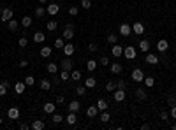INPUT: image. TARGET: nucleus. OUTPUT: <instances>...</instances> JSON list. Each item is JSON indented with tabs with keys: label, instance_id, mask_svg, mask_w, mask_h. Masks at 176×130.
I'll return each mask as SVG.
<instances>
[{
	"label": "nucleus",
	"instance_id": "nucleus-8",
	"mask_svg": "<svg viewBox=\"0 0 176 130\" xmlns=\"http://www.w3.org/2000/svg\"><path fill=\"white\" fill-rule=\"evenodd\" d=\"M144 62L150 63V65H157V63H159V56H157V55H153V53H148L146 58H144Z\"/></svg>",
	"mask_w": 176,
	"mask_h": 130
},
{
	"label": "nucleus",
	"instance_id": "nucleus-28",
	"mask_svg": "<svg viewBox=\"0 0 176 130\" xmlns=\"http://www.w3.org/2000/svg\"><path fill=\"white\" fill-rule=\"evenodd\" d=\"M7 28H9L11 32H16V30H18V21H16V19H9V21H7Z\"/></svg>",
	"mask_w": 176,
	"mask_h": 130
},
{
	"label": "nucleus",
	"instance_id": "nucleus-15",
	"mask_svg": "<svg viewBox=\"0 0 176 130\" xmlns=\"http://www.w3.org/2000/svg\"><path fill=\"white\" fill-rule=\"evenodd\" d=\"M46 11H48V14L55 16V14H58V11H60V5H58V4H50V5L46 7Z\"/></svg>",
	"mask_w": 176,
	"mask_h": 130
},
{
	"label": "nucleus",
	"instance_id": "nucleus-10",
	"mask_svg": "<svg viewBox=\"0 0 176 130\" xmlns=\"http://www.w3.org/2000/svg\"><path fill=\"white\" fill-rule=\"evenodd\" d=\"M25 88H27V84H25V81H18L16 84H14V92L18 93V95H21L25 92Z\"/></svg>",
	"mask_w": 176,
	"mask_h": 130
},
{
	"label": "nucleus",
	"instance_id": "nucleus-51",
	"mask_svg": "<svg viewBox=\"0 0 176 130\" xmlns=\"http://www.w3.org/2000/svg\"><path fill=\"white\" fill-rule=\"evenodd\" d=\"M97 49H99V48H97V44H95V42L88 44V51H92V53H94V51H97Z\"/></svg>",
	"mask_w": 176,
	"mask_h": 130
},
{
	"label": "nucleus",
	"instance_id": "nucleus-34",
	"mask_svg": "<svg viewBox=\"0 0 176 130\" xmlns=\"http://www.w3.org/2000/svg\"><path fill=\"white\" fill-rule=\"evenodd\" d=\"M116 90V83L115 81H107L106 83V92H115Z\"/></svg>",
	"mask_w": 176,
	"mask_h": 130
},
{
	"label": "nucleus",
	"instance_id": "nucleus-41",
	"mask_svg": "<svg viewBox=\"0 0 176 130\" xmlns=\"http://www.w3.org/2000/svg\"><path fill=\"white\" fill-rule=\"evenodd\" d=\"M100 120H102V123H107L109 120H111V114H109L107 111H102V114H100Z\"/></svg>",
	"mask_w": 176,
	"mask_h": 130
},
{
	"label": "nucleus",
	"instance_id": "nucleus-3",
	"mask_svg": "<svg viewBox=\"0 0 176 130\" xmlns=\"http://www.w3.org/2000/svg\"><path fill=\"white\" fill-rule=\"evenodd\" d=\"M130 34H132V27H130L129 23H122V25H120V35L129 37Z\"/></svg>",
	"mask_w": 176,
	"mask_h": 130
},
{
	"label": "nucleus",
	"instance_id": "nucleus-63",
	"mask_svg": "<svg viewBox=\"0 0 176 130\" xmlns=\"http://www.w3.org/2000/svg\"><path fill=\"white\" fill-rule=\"evenodd\" d=\"M0 12H2V9H0Z\"/></svg>",
	"mask_w": 176,
	"mask_h": 130
},
{
	"label": "nucleus",
	"instance_id": "nucleus-58",
	"mask_svg": "<svg viewBox=\"0 0 176 130\" xmlns=\"http://www.w3.org/2000/svg\"><path fill=\"white\" fill-rule=\"evenodd\" d=\"M27 65H28V62H27V60H21V62H19V67H21V69H25Z\"/></svg>",
	"mask_w": 176,
	"mask_h": 130
},
{
	"label": "nucleus",
	"instance_id": "nucleus-42",
	"mask_svg": "<svg viewBox=\"0 0 176 130\" xmlns=\"http://www.w3.org/2000/svg\"><path fill=\"white\" fill-rule=\"evenodd\" d=\"M60 79H62V81L71 79V72H69V70H62V72H60Z\"/></svg>",
	"mask_w": 176,
	"mask_h": 130
},
{
	"label": "nucleus",
	"instance_id": "nucleus-24",
	"mask_svg": "<svg viewBox=\"0 0 176 130\" xmlns=\"http://www.w3.org/2000/svg\"><path fill=\"white\" fill-rule=\"evenodd\" d=\"M44 40H46V34H42V32L34 34V42H44Z\"/></svg>",
	"mask_w": 176,
	"mask_h": 130
},
{
	"label": "nucleus",
	"instance_id": "nucleus-62",
	"mask_svg": "<svg viewBox=\"0 0 176 130\" xmlns=\"http://www.w3.org/2000/svg\"><path fill=\"white\" fill-rule=\"evenodd\" d=\"M0 77H2V70H0Z\"/></svg>",
	"mask_w": 176,
	"mask_h": 130
},
{
	"label": "nucleus",
	"instance_id": "nucleus-21",
	"mask_svg": "<svg viewBox=\"0 0 176 130\" xmlns=\"http://www.w3.org/2000/svg\"><path fill=\"white\" fill-rule=\"evenodd\" d=\"M97 113H99L97 105H90V107L86 109V116H90V118H95V116H97Z\"/></svg>",
	"mask_w": 176,
	"mask_h": 130
},
{
	"label": "nucleus",
	"instance_id": "nucleus-56",
	"mask_svg": "<svg viewBox=\"0 0 176 130\" xmlns=\"http://www.w3.org/2000/svg\"><path fill=\"white\" fill-rule=\"evenodd\" d=\"M63 102H65L63 95H58V97H56V104H63Z\"/></svg>",
	"mask_w": 176,
	"mask_h": 130
},
{
	"label": "nucleus",
	"instance_id": "nucleus-26",
	"mask_svg": "<svg viewBox=\"0 0 176 130\" xmlns=\"http://www.w3.org/2000/svg\"><path fill=\"white\" fill-rule=\"evenodd\" d=\"M79 107H81V104H79L78 100H72V102L69 104V111H72V113H78V111H79Z\"/></svg>",
	"mask_w": 176,
	"mask_h": 130
},
{
	"label": "nucleus",
	"instance_id": "nucleus-29",
	"mask_svg": "<svg viewBox=\"0 0 176 130\" xmlns=\"http://www.w3.org/2000/svg\"><path fill=\"white\" fill-rule=\"evenodd\" d=\"M136 97H138L139 100H144V99H146V90H144V88H136Z\"/></svg>",
	"mask_w": 176,
	"mask_h": 130
},
{
	"label": "nucleus",
	"instance_id": "nucleus-54",
	"mask_svg": "<svg viewBox=\"0 0 176 130\" xmlns=\"http://www.w3.org/2000/svg\"><path fill=\"white\" fill-rule=\"evenodd\" d=\"M167 104H169L171 107H173V105H176V97H173V95H171V97L167 99Z\"/></svg>",
	"mask_w": 176,
	"mask_h": 130
},
{
	"label": "nucleus",
	"instance_id": "nucleus-6",
	"mask_svg": "<svg viewBox=\"0 0 176 130\" xmlns=\"http://www.w3.org/2000/svg\"><path fill=\"white\" fill-rule=\"evenodd\" d=\"M42 109H44V113H46V114H53L55 109H56V104H53V102H46Z\"/></svg>",
	"mask_w": 176,
	"mask_h": 130
},
{
	"label": "nucleus",
	"instance_id": "nucleus-7",
	"mask_svg": "<svg viewBox=\"0 0 176 130\" xmlns=\"http://www.w3.org/2000/svg\"><path fill=\"white\" fill-rule=\"evenodd\" d=\"M111 55H113V56H116V58L123 55V48L118 44V42H116V44H113V48H111Z\"/></svg>",
	"mask_w": 176,
	"mask_h": 130
},
{
	"label": "nucleus",
	"instance_id": "nucleus-52",
	"mask_svg": "<svg viewBox=\"0 0 176 130\" xmlns=\"http://www.w3.org/2000/svg\"><path fill=\"white\" fill-rule=\"evenodd\" d=\"M60 81H62V79H60L58 76H53V79H51V84H55V86H58V84H60Z\"/></svg>",
	"mask_w": 176,
	"mask_h": 130
},
{
	"label": "nucleus",
	"instance_id": "nucleus-35",
	"mask_svg": "<svg viewBox=\"0 0 176 130\" xmlns=\"http://www.w3.org/2000/svg\"><path fill=\"white\" fill-rule=\"evenodd\" d=\"M51 120H53V123H55V125H58V123H62L63 116H62V114H58V113H53V114H51Z\"/></svg>",
	"mask_w": 176,
	"mask_h": 130
},
{
	"label": "nucleus",
	"instance_id": "nucleus-45",
	"mask_svg": "<svg viewBox=\"0 0 176 130\" xmlns=\"http://www.w3.org/2000/svg\"><path fill=\"white\" fill-rule=\"evenodd\" d=\"M34 83H35L34 76H27V77H25V84H27V86H34Z\"/></svg>",
	"mask_w": 176,
	"mask_h": 130
},
{
	"label": "nucleus",
	"instance_id": "nucleus-16",
	"mask_svg": "<svg viewBox=\"0 0 176 130\" xmlns=\"http://www.w3.org/2000/svg\"><path fill=\"white\" fill-rule=\"evenodd\" d=\"M113 99H115V102H123V100H125V90H118V88H116Z\"/></svg>",
	"mask_w": 176,
	"mask_h": 130
},
{
	"label": "nucleus",
	"instance_id": "nucleus-14",
	"mask_svg": "<svg viewBox=\"0 0 176 130\" xmlns=\"http://www.w3.org/2000/svg\"><path fill=\"white\" fill-rule=\"evenodd\" d=\"M139 49L143 51V53H148L150 51V40H146V39H143V40H139Z\"/></svg>",
	"mask_w": 176,
	"mask_h": 130
},
{
	"label": "nucleus",
	"instance_id": "nucleus-17",
	"mask_svg": "<svg viewBox=\"0 0 176 130\" xmlns=\"http://www.w3.org/2000/svg\"><path fill=\"white\" fill-rule=\"evenodd\" d=\"M132 32H134L136 35H141V34L144 32V27H143V23H139V21H138V23H134V25H132Z\"/></svg>",
	"mask_w": 176,
	"mask_h": 130
},
{
	"label": "nucleus",
	"instance_id": "nucleus-2",
	"mask_svg": "<svg viewBox=\"0 0 176 130\" xmlns=\"http://www.w3.org/2000/svg\"><path fill=\"white\" fill-rule=\"evenodd\" d=\"M74 37V25L72 23H67L65 25V30H63V39L65 40H71Z\"/></svg>",
	"mask_w": 176,
	"mask_h": 130
},
{
	"label": "nucleus",
	"instance_id": "nucleus-43",
	"mask_svg": "<svg viewBox=\"0 0 176 130\" xmlns=\"http://www.w3.org/2000/svg\"><path fill=\"white\" fill-rule=\"evenodd\" d=\"M116 88H118V90H125V88H127V83H125L123 79H118V81H116Z\"/></svg>",
	"mask_w": 176,
	"mask_h": 130
},
{
	"label": "nucleus",
	"instance_id": "nucleus-33",
	"mask_svg": "<svg viewBox=\"0 0 176 130\" xmlns=\"http://www.w3.org/2000/svg\"><path fill=\"white\" fill-rule=\"evenodd\" d=\"M56 27H58V23H56V21H55V19H50V21H48V23H46V28H48L50 32H53V30H56Z\"/></svg>",
	"mask_w": 176,
	"mask_h": 130
},
{
	"label": "nucleus",
	"instance_id": "nucleus-9",
	"mask_svg": "<svg viewBox=\"0 0 176 130\" xmlns=\"http://www.w3.org/2000/svg\"><path fill=\"white\" fill-rule=\"evenodd\" d=\"M0 19H2V21L12 19V9H4L2 12H0Z\"/></svg>",
	"mask_w": 176,
	"mask_h": 130
},
{
	"label": "nucleus",
	"instance_id": "nucleus-13",
	"mask_svg": "<svg viewBox=\"0 0 176 130\" xmlns=\"http://www.w3.org/2000/svg\"><path fill=\"white\" fill-rule=\"evenodd\" d=\"M65 121H67V125H76V121H78V116H76V113L69 111V114L65 116Z\"/></svg>",
	"mask_w": 176,
	"mask_h": 130
},
{
	"label": "nucleus",
	"instance_id": "nucleus-18",
	"mask_svg": "<svg viewBox=\"0 0 176 130\" xmlns=\"http://www.w3.org/2000/svg\"><path fill=\"white\" fill-rule=\"evenodd\" d=\"M109 69H111V74H122V70H123V67H122L118 62L111 63V67H109Z\"/></svg>",
	"mask_w": 176,
	"mask_h": 130
},
{
	"label": "nucleus",
	"instance_id": "nucleus-48",
	"mask_svg": "<svg viewBox=\"0 0 176 130\" xmlns=\"http://www.w3.org/2000/svg\"><path fill=\"white\" fill-rule=\"evenodd\" d=\"M6 93H7V86L4 83H0V97H4Z\"/></svg>",
	"mask_w": 176,
	"mask_h": 130
},
{
	"label": "nucleus",
	"instance_id": "nucleus-31",
	"mask_svg": "<svg viewBox=\"0 0 176 130\" xmlns=\"http://www.w3.org/2000/svg\"><path fill=\"white\" fill-rule=\"evenodd\" d=\"M39 86H41V90H50V88H51V81L42 79V81L39 83Z\"/></svg>",
	"mask_w": 176,
	"mask_h": 130
},
{
	"label": "nucleus",
	"instance_id": "nucleus-50",
	"mask_svg": "<svg viewBox=\"0 0 176 130\" xmlns=\"http://www.w3.org/2000/svg\"><path fill=\"white\" fill-rule=\"evenodd\" d=\"M99 63H100V65H109V58H107V56H100Z\"/></svg>",
	"mask_w": 176,
	"mask_h": 130
},
{
	"label": "nucleus",
	"instance_id": "nucleus-49",
	"mask_svg": "<svg viewBox=\"0 0 176 130\" xmlns=\"http://www.w3.org/2000/svg\"><path fill=\"white\" fill-rule=\"evenodd\" d=\"M85 92H86V86H78L76 88V93L81 97V95H85Z\"/></svg>",
	"mask_w": 176,
	"mask_h": 130
},
{
	"label": "nucleus",
	"instance_id": "nucleus-20",
	"mask_svg": "<svg viewBox=\"0 0 176 130\" xmlns=\"http://www.w3.org/2000/svg\"><path fill=\"white\" fill-rule=\"evenodd\" d=\"M51 53H53V49H51V48H48V46L41 48V51H39V55H41L42 58H48V56H51Z\"/></svg>",
	"mask_w": 176,
	"mask_h": 130
},
{
	"label": "nucleus",
	"instance_id": "nucleus-25",
	"mask_svg": "<svg viewBox=\"0 0 176 130\" xmlns=\"http://www.w3.org/2000/svg\"><path fill=\"white\" fill-rule=\"evenodd\" d=\"M97 109H99V111H100V113H102V111H106V109H107V102H106V100H104V99H99V100H97Z\"/></svg>",
	"mask_w": 176,
	"mask_h": 130
},
{
	"label": "nucleus",
	"instance_id": "nucleus-46",
	"mask_svg": "<svg viewBox=\"0 0 176 130\" xmlns=\"http://www.w3.org/2000/svg\"><path fill=\"white\" fill-rule=\"evenodd\" d=\"M69 14H71V16H78V14H79V9H78L76 5H72V7H69Z\"/></svg>",
	"mask_w": 176,
	"mask_h": 130
},
{
	"label": "nucleus",
	"instance_id": "nucleus-23",
	"mask_svg": "<svg viewBox=\"0 0 176 130\" xmlns=\"http://www.w3.org/2000/svg\"><path fill=\"white\" fill-rule=\"evenodd\" d=\"M46 7H44V5H39L37 9H35V18H44V16H46Z\"/></svg>",
	"mask_w": 176,
	"mask_h": 130
},
{
	"label": "nucleus",
	"instance_id": "nucleus-5",
	"mask_svg": "<svg viewBox=\"0 0 176 130\" xmlns=\"http://www.w3.org/2000/svg\"><path fill=\"white\" fill-rule=\"evenodd\" d=\"M60 67H62V70H72V60L71 58H65V60H62V63H60Z\"/></svg>",
	"mask_w": 176,
	"mask_h": 130
},
{
	"label": "nucleus",
	"instance_id": "nucleus-11",
	"mask_svg": "<svg viewBox=\"0 0 176 130\" xmlns=\"http://www.w3.org/2000/svg\"><path fill=\"white\" fill-rule=\"evenodd\" d=\"M30 128H32V130H44V128H46V125H44L42 120H35V121H32Z\"/></svg>",
	"mask_w": 176,
	"mask_h": 130
},
{
	"label": "nucleus",
	"instance_id": "nucleus-19",
	"mask_svg": "<svg viewBox=\"0 0 176 130\" xmlns=\"http://www.w3.org/2000/svg\"><path fill=\"white\" fill-rule=\"evenodd\" d=\"M157 48H159V51H160V53L167 51V48H169V44H167V40H166V39H160V40L157 42Z\"/></svg>",
	"mask_w": 176,
	"mask_h": 130
},
{
	"label": "nucleus",
	"instance_id": "nucleus-44",
	"mask_svg": "<svg viewBox=\"0 0 176 130\" xmlns=\"http://www.w3.org/2000/svg\"><path fill=\"white\" fill-rule=\"evenodd\" d=\"M143 81H144V84L148 86V88H151V86L155 84V79H153V77H144Z\"/></svg>",
	"mask_w": 176,
	"mask_h": 130
},
{
	"label": "nucleus",
	"instance_id": "nucleus-47",
	"mask_svg": "<svg viewBox=\"0 0 176 130\" xmlns=\"http://www.w3.org/2000/svg\"><path fill=\"white\" fill-rule=\"evenodd\" d=\"M81 7L83 9H90L92 7V2H90V0H81Z\"/></svg>",
	"mask_w": 176,
	"mask_h": 130
},
{
	"label": "nucleus",
	"instance_id": "nucleus-60",
	"mask_svg": "<svg viewBox=\"0 0 176 130\" xmlns=\"http://www.w3.org/2000/svg\"><path fill=\"white\" fill-rule=\"evenodd\" d=\"M39 2H41V4H46V2H48V0H39Z\"/></svg>",
	"mask_w": 176,
	"mask_h": 130
},
{
	"label": "nucleus",
	"instance_id": "nucleus-27",
	"mask_svg": "<svg viewBox=\"0 0 176 130\" xmlns=\"http://www.w3.org/2000/svg\"><path fill=\"white\" fill-rule=\"evenodd\" d=\"M86 69H88V72H94L97 69V62L95 60H88L86 62Z\"/></svg>",
	"mask_w": 176,
	"mask_h": 130
},
{
	"label": "nucleus",
	"instance_id": "nucleus-38",
	"mask_svg": "<svg viewBox=\"0 0 176 130\" xmlns=\"http://www.w3.org/2000/svg\"><path fill=\"white\" fill-rule=\"evenodd\" d=\"M21 25H23V27H30L32 25V18L30 16H23V18H21Z\"/></svg>",
	"mask_w": 176,
	"mask_h": 130
},
{
	"label": "nucleus",
	"instance_id": "nucleus-55",
	"mask_svg": "<svg viewBox=\"0 0 176 130\" xmlns=\"http://www.w3.org/2000/svg\"><path fill=\"white\" fill-rule=\"evenodd\" d=\"M169 116H171V118H176V105H173V107H171V111H169Z\"/></svg>",
	"mask_w": 176,
	"mask_h": 130
},
{
	"label": "nucleus",
	"instance_id": "nucleus-30",
	"mask_svg": "<svg viewBox=\"0 0 176 130\" xmlns=\"http://www.w3.org/2000/svg\"><path fill=\"white\" fill-rule=\"evenodd\" d=\"M95 84H97L95 77H86V79H85V86H86V88H94Z\"/></svg>",
	"mask_w": 176,
	"mask_h": 130
},
{
	"label": "nucleus",
	"instance_id": "nucleus-36",
	"mask_svg": "<svg viewBox=\"0 0 176 130\" xmlns=\"http://www.w3.org/2000/svg\"><path fill=\"white\" fill-rule=\"evenodd\" d=\"M63 46H65V39H63V37H58V39L55 40V48H58V49L62 48V49H63Z\"/></svg>",
	"mask_w": 176,
	"mask_h": 130
},
{
	"label": "nucleus",
	"instance_id": "nucleus-53",
	"mask_svg": "<svg viewBox=\"0 0 176 130\" xmlns=\"http://www.w3.org/2000/svg\"><path fill=\"white\" fill-rule=\"evenodd\" d=\"M160 120H162V121H167V120H169V113L162 111V113H160Z\"/></svg>",
	"mask_w": 176,
	"mask_h": 130
},
{
	"label": "nucleus",
	"instance_id": "nucleus-39",
	"mask_svg": "<svg viewBox=\"0 0 176 130\" xmlns=\"http://www.w3.org/2000/svg\"><path fill=\"white\" fill-rule=\"evenodd\" d=\"M107 42L116 44V42H118V34H109V35H107Z\"/></svg>",
	"mask_w": 176,
	"mask_h": 130
},
{
	"label": "nucleus",
	"instance_id": "nucleus-37",
	"mask_svg": "<svg viewBox=\"0 0 176 130\" xmlns=\"http://www.w3.org/2000/svg\"><path fill=\"white\" fill-rule=\"evenodd\" d=\"M71 79H72V81H79V79H81V72L72 69V70H71Z\"/></svg>",
	"mask_w": 176,
	"mask_h": 130
},
{
	"label": "nucleus",
	"instance_id": "nucleus-12",
	"mask_svg": "<svg viewBox=\"0 0 176 130\" xmlns=\"http://www.w3.org/2000/svg\"><path fill=\"white\" fill-rule=\"evenodd\" d=\"M7 118H11V120H18L19 118V109L18 107H11V109L7 111Z\"/></svg>",
	"mask_w": 176,
	"mask_h": 130
},
{
	"label": "nucleus",
	"instance_id": "nucleus-4",
	"mask_svg": "<svg viewBox=\"0 0 176 130\" xmlns=\"http://www.w3.org/2000/svg\"><path fill=\"white\" fill-rule=\"evenodd\" d=\"M130 76H132V79H134V81H138V83H141V81L144 79V72H143L141 69H134Z\"/></svg>",
	"mask_w": 176,
	"mask_h": 130
},
{
	"label": "nucleus",
	"instance_id": "nucleus-22",
	"mask_svg": "<svg viewBox=\"0 0 176 130\" xmlns=\"http://www.w3.org/2000/svg\"><path fill=\"white\" fill-rule=\"evenodd\" d=\"M63 53L67 56H72L74 55V44H71V42H69V44H65L63 46Z\"/></svg>",
	"mask_w": 176,
	"mask_h": 130
},
{
	"label": "nucleus",
	"instance_id": "nucleus-40",
	"mask_svg": "<svg viewBox=\"0 0 176 130\" xmlns=\"http://www.w3.org/2000/svg\"><path fill=\"white\" fill-rule=\"evenodd\" d=\"M18 46H19V48H27V46H28V39H27V37H19Z\"/></svg>",
	"mask_w": 176,
	"mask_h": 130
},
{
	"label": "nucleus",
	"instance_id": "nucleus-59",
	"mask_svg": "<svg viewBox=\"0 0 176 130\" xmlns=\"http://www.w3.org/2000/svg\"><path fill=\"white\" fill-rule=\"evenodd\" d=\"M141 128H143V130H148V128H150V125H148V123H144V125H141Z\"/></svg>",
	"mask_w": 176,
	"mask_h": 130
},
{
	"label": "nucleus",
	"instance_id": "nucleus-57",
	"mask_svg": "<svg viewBox=\"0 0 176 130\" xmlns=\"http://www.w3.org/2000/svg\"><path fill=\"white\" fill-rule=\"evenodd\" d=\"M19 128H21V130H28V128H30V125H28V123H21V125H19Z\"/></svg>",
	"mask_w": 176,
	"mask_h": 130
},
{
	"label": "nucleus",
	"instance_id": "nucleus-61",
	"mask_svg": "<svg viewBox=\"0 0 176 130\" xmlns=\"http://www.w3.org/2000/svg\"><path fill=\"white\" fill-rule=\"evenodd\" d=\"M2 123H4V120H2V116H0V125H2Z\"/></svg>",
	"mask_w": 176,
	"mask_h": 130
},
{
	"label": "nucleus",
	"instance_id": "nucleus-32",
	"mask_svg": "<svg viewBox=\"0 0 176 130\" xmlns=\"http://www.w3.org/2000/svg\"><path fill=\"white\" fill-rule=\"evenodd\" d=\"M46 69H48L50 74H56V72H58V65L51 62V63H48V67H46Z\"/></svg>",
	"mask_w": 176,
	"mask_h": 130
},
{
	"label": "nucleus",
	"instance_id": "nucleus-1",
	"mask_svg": "<svg viewBox=\"0 0 176 130\" xmlns=\"http://www.w3.org/2000/svg\"><path fill=\"white\" fill-rule=\"evenodd\" d=\"M136 55H138L136 48H132V46H125V48H123V56H125L127 60H134Z\"/></svg>",
	"mask_w": 176,
	"mask_h": 130
}]
</instances>
